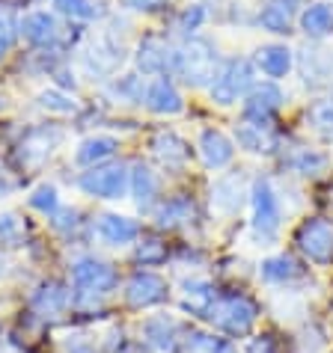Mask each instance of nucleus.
Here are the masks:
<instances>
[{
  "label": "nucleus",
  "mask_w": 333,
  "mask_h": 353,
  "mask_svg": "<svg viewBox=\"0 0 333 353\" xmlns=\"http://www.w3.org/2000/svg\"><path fill=\"white\" fill-rule=\"evenodd\" d=\"M68 288H72V315H93L122 288V276L113 261L95 252H81L68 261Z\"/></svg>",
  "instance_id": "f257e3e1"
},
{
  "label": "nucleus",
  "mask_w": 333,
  "mask_h": 353,
  "mask_svg": "<svg viewBox=\"0 0 333 353\" xmlns=\"http://www.w3.org/2000/svg\"><path fill=\"white\" fill-rule=\"evenodd\" d=\"M262 323V303L244 288H227L220 285L214 294L209 312L202 318V327H209L220 336L244 345L250 336L259 332Z\"/></svg>",
  "instance_id": "f03ea898"
},
{
  "label": "nucleus",
  "mask_w": 333,
  "mask_h": 353,
  "mask_svg": "<svg viewBox=\"0 0 333 353\" xmlns=\"http://www.w3.org/2000/svg\"><path fill=\"white\" fill-rule=\"evenodd\" d=\"M247 208H250V223H247L250 241L256 247H274V243H280L286 208H283L280 188L271 175H256L250 181Z\"/></svg>",
  "instance_id": "7ed1b4c3"
},
{
  "label": "nucleus",
  "mask_w": 333,
  "mask_h": 353,
  "mask_svg": "<svg viewBox=\"0 0 333 353\" xmlns=\"http://www.w3.org/2000/svg\"><path fill=\"white\" fill-rule=\"evenodd\" d=\"M223 63V57L218 51V45L205 36H188L175 45V65H173V77L182 81L191 90H209L214 74Z\"/></svg>",
  "instance_id": "20e7f679"
},
{
  "label": "nucleus",
  "mask_w": 333,
  "mask_h": 353,
  "mask_svg": "<svg viewBox=\"0 0 333 353\" xmlns=\"http://www.w3.org/2000/svg\"><path fill=\"white\" fill-rule=\"evenodd\" d=\"M292 247L310 268L327 270L333 268V217L325 214H310L292 232Z\"/></svg>",
  "instance_id": "39448f33"
},
{
  "label": "nucleus",
  "mask_w": 333,
  "mask_h": 353,
  "mask_svg": "<svg viewBox=\"0 0 333 353\" xmlns=\"http://www.w3.org/2000/svg\"><path fill=\"white\" fill-rule=\"evenodd\" d=\"M120 294H122V306L129 312H158L173 300V285L164 273L137 268L122 282Z\"/></svg>",
  "instance_id": "423d86ee"
},
{
  "label": "nucleus",
  "mask_w": 333,
  "mask_h": 353,
  "mask_svg": "<svg viewBox=\"0 0 333 353\" xmlns=\"http://www.w3.org/2000/svg\"><path fill=\"white\" fill-rule=\"evenodd\" d=\"M256 65L247 57H229V60H223L218 74H214V81L209 86V98L211 104L218 107H232L244 101V98L250 95V90L256 86Z\"/></svg>",
  "instance_id": "0eeeda50"
},
{
  "label": "nucleus",
  "mask_w": 333,
  "mask_h": 353,
  "mask_svg": "<svg viewBox=\"0 0 333 353\" xmlns=\"http://www.w3.org/2000/svg\"><path fill=\"white\" fill-rule=\"evenodd\" d=\"M77 190L90 199L99 202H120L129 199V184H131V163L125 161H107L93 170H84L75 179Z\"/></svg>",
  "instance_id": "6e6552de"
},
{
  "label": "nucleus",
  "mask_w": 333,
  "mask_h": 353,
  "mask_svg": "<svg viewBox=\"0 0 333 353\" xmlns=\"http://www.w3.org/2000/svg\"><path fill=\"white\" fill-rule=\"evenodd\" d=\"M256 276L271 291L295 294L310 282V264L301 256H295V252L283 250V252H271V256H265L256 264Z\"/></svg>",
  "instance_id": "1a4fd4ad"
},
{
  "label": "nucleus",
  "mask_w": 333,
  "mask_h": 353,
  "mask_svg": "<svg viewBox=\"0 0 333 353\" xmlns=\"http://www.w3.org/2000/svg\"><path fill=\"white\" fill-rule=\"evenodd\" d=\"M184 330H188V321L184 318L158 309V312H152V315L140 318L134 339L149 353H182Z\"/></svg>",
  "instance_id": "9d476101"
},
{
  "label": "nucleus",
  "mask_w": 333,
  "mask_h": 353,
  "mask_svg": "<svg viewBox=\"0 0 333 353\" xmlns=\"http://www.w3.org/2000/svg\"><path fill=\"white\" fill-rule=\"evenodd\" d=\"M27 315L42 327L66 321L72 315V288H68V282L51 276L33 285L30 297H27Z\"/></svg>",
  "instance_id": "9b49d317"
},
{
  "label": "nucleus",
  "mask_w": 333,
  "mask_h": 353,
  "mask_svg": "<svg viewBox=\"0 0 333 353\" xmlns=\"http://www.w3.org/2000/svg\"><path fill=\"white\" fill-rule=\"evenodd\" d=\"M66 140V131L60 125H33L21 134V140L15 145V161H18V170H42V166L54 158V152L63 145Z\"/></svg>",
  "instance_id": "f8f14e48"
},
{
  "label": "nucleus",
  "mask_w": 333,
  "mask_h": 353,
  "mask_svg": "<svg viewBox=\"0 0 333 353\" xmlns=\"http://www.w3.org/2000/svg\"><path fill=\"white\" fill-rule=\"evenodd\" d=\"M143 223L120 211H102L90 220V238L107 250H129L140 241Z\"/></svg>",
  "instance_id": "ddd939ff"
},
{
  "label": "nucleus",
  "mask_w": 333,
  "mask_h": 353,
  "mask_svg": "<svg viewBox=\"0 0 333 353\" xmlns=\"http://www.w3.org/2000/svg\"><path fill=\"white\" fill-rule=\"evenodd\" d=\"M125 33H120L116 27L104 30L99 36V42H93L86 51L81 54V65L90 77H99V81H111L116 74V68L125 60Z\"/></svg>",
  "instance_id": "4468645a"
},
{
  "label": "nucleus",
  "mask_w": 333,
  "mask_h": 353,
  "mask_svg": "<svg viewBox=\"0 0 333 353\" xmlns=\"http://www.w3.org/2000/svg\"><path fill=\"white\" fill-rule=\"evenodd\" d=\"M155 220V232H191L197 229L202 220V211L197 199L191 193H170L155 205V211L149 214Z\"/></svg>",
  "instance_id": "2eb2a0df"
},
{
  "label": "nucleus",
  "mask_w": 333,
  "mask_h": 353,
  "mask_svg": "<svg viewBox=\"0 0 333 353\" xmlns=\"http://www.w3.org/2000/svg\"><path fill=\"white\" fill-rule=\"evenodd\" d=\"M295 68L301 74V83L310 92L333 90V48L321 42H307L295 51Z\"/></svg>",
  "instance_id": "dca6fc26"
},
{
  "label": "nucleus",
  "mask_w": 333,
  "mask_h": 353,
  "mask_svg": "<svg viewBox=\"0 0 333 353\" xmlns=\"http://www.w3.org/2000/svg\"><path fill=\"white\" fill-rule=\"evenodd\" d=\"M250 199V179L244 172H223L209 190V205L211 214H218L220 220H232L247 208Z\"/></svg>",
  "instance_id": "f3484780"
},
{
  "label": "nucleus",
  "mask_w": 333,
  "mask_h": 353,
  "mask_svg": "<svg viewBox=\"0 0 333 353\" xmlns=\"http://www.w3.org/2000/svg\"><path fill=\"white\" fill-rule=\"evenodd\" d=\"M218 282L209 276H200V273H191V276H182L175 282V306H179L182 315H188L191 323H202L205 312H209L214 294H218Z\"/></svg>",
  "instance_id": "a211bd4d"
},
{
  "label": "nucleus",
  "mask_w": 333,
  "mask_h": 353,
  "mask_svg": "<svg viewBox=\"0 0 333 353\" xmlns=\"http://www.w3.org/2000/svg\"><path fill=\"white\" fill-rule=\"evenodd\" d=\"M286 104V92L274 81H259L250 90V95L241 101V119L253 125H274Z\"/></svg>",
  "instance_id": "6ab92c4d"
},
{
  "label": "nucleus",
  "mask_w": 333,
  "mask_h": 353,
  "mask_svg": "<svg viewBox=\"0 0 333 353\" xmlns=\"http://www.w3.org/2000/svg\"><path fill=\"white\" fill-rule=\"evenodd\" d=\"M134 65H137V74H143V77H164V74L173 77L175 45H170L158 33L143 36L134 51Z\"/></svg>",
  "instance_id": "aec40b11"
},
{
  "label": "nucleus",
  "mask_w": 333,
  "mask_h": 353,
  "mask_svg": "<svg viewBox=\"0 0 333 353\" xmlns=\"http://www.w3.org/2000/svg\"><path fill=\"white\" fill-rule=\"evenodd\" d=\"M21 39L36 51H57L63 42V24L54 9H33L21 18Z\"/></svg>",
  "instance_id": "412c9836"
},
{
  "label": "nucleus",
  "mask_w": 333,
  "mask_h": 353,
  "mask_svg": "<svg viewBox=\"0 0 333 353\" xmlns=\"http://www.w3.org/2000/svg\"><path fill=\"white\" fill-rule=\"evenodd\" d=\"M149 152H152V158L161 163V170L164 172H173V175H179L188 170V163H191V143L184 140L182 134H175L170 128H161L158 134H152V140H149Z\"/></svg>",
  "instance_id": "4be33fe9"
},
{
  "label": "nucleus",
  "mask_w": 333,
  "mask_h": 353,
  "mask_svg": "<svg viewBox=\"0 0 333 353\" xmlns=\"http://www.w3.org/2000/svg\"><path fill=\"white\" fill-rule=\"evenodd\" d=\"M129 199L137 205L140 214H152L161 196V172L146 161H131V184H129Z\"/></svg>",
  "instance_id": "5701e85b"
},
{
  "label": "nucleus",
  "mask_w": 333,
  "mask_h": 353,
  "mask_svg": "<svg viewBox=\"0 0 333 353\" xmlns=\"http://www.w3.org/2000/svg\"><path fill=\"white\" fill-rule=\"evenodd\" d=\"M143 107L155 116H179L184 110V95L175 83V77L164 74V77H152L146 83V95H143Z\"/></svg>",
  "instance_id": "b1692460"
},
{
  "label": "nucleus",
  "mask_w": 333,
  "mask_h": 353,
  "mask_svg": "<svg viewBox=\"0 0 333 353\" xmlns=\"http://www.w3.org/2000/svg\"><path fill=\"white\" fill-rule=\"evenodd\" d=\"M197 154L205 170H227V166L235 161V140L227 137L220 128H202L197 137Z\"/></svg>",
  "instance_id": "393cba45"
},
{
  "label": "nucleus",
  "mask_w": 333,
  "mask_h": 353,
  "mask_svg": "<svg viewBox=\"0 0 333 353\" xmlns=\"http://www.w3.org/2000/svg\"><path fill=\"white\" fill-rule=\"evenodd\" d=\"M301 9H303V0H265L256 21L271 36H289L292 27L301 18Z\"/></svg>",
  "instance_id": "a878e982"
},
{
  "label": "nucleus",
  "mask_w": 333,
  "mask_h": 353,
  "mask_svg": "<svg viewBox=\"0 0 333 353\" xmlns=\"http://www.w3.org/2000/svg\"><path fill=\"white\" fill-rule=\"evenodd\" d=\"M253 65L256 72L265 74V81L280 83L292 68H295V51L283 42H268V45H259L256 54H253Z\"/></svg>",
  "instance_id": "bb28decb"
},
{
  "label": "nucleus",
  "mask_w": 333,
  "mask_h": 353,
  "mask_svg": "<svg viewBox=\"0 0 333 353\" xmlns=\"http://www.w3.org/2000/svg\"><path fill=\"white\" fill-rule=\"evenodd\" d=\"M182 353H241V345L202 323H188L182 339Z\"/></svg>",
  "instance_id": "cd10ccee"
},
{
  "label": "nucleus",
  "mask_w": 333,
  "mask_h": 353,
  "mask_svg": "<svg viewBox=\"0 0 333 353\" xmlns=\"http://www.w3.org/2000/svg\"><path fill=\"white\" fill-rule=\"evenodd\" d=\"M235 145L247 154H277L280 134L274 131V125H253L241 119L235 125Z\"/></svg>",
  "instance_id": "c85d7f7f"
},
{
  "label": "nucleus",
  "mask_w": 333,
  "mask_h": 353,
  "mask_svg": "<svg viewBox=\"0 0 333 353\" xmlns=\"http://www.w3.org/2000/svg\"><path fill=\"white\" fill-rule=\"evenodd\" d=\"M298 27L310 42L330 39L333 36V0H312V3H307L301 9Z\"/></svg>",
  "instance_id": "c756f323"
},
{
  "label": "nucleus",
  "mask_w": 333,
  "mask_h": 353,
  "mask_svg": "<svg viewBox=\"0 0 333 353\" xmlns=\"http://www.w3.org/2000/svg\"><path fill=\"white\" fill-rule=\"evenodd\" d=\"M116 152H120V140L111 134H90L77 143L75 149V163L81 170H93V166H102L107 161H116Z\"/></svg>",
  "instance_id": "7c9ffc66"
},
{
  "label": "nucleus",
  "mask_w": 333,
  "mask_h": 353,
  "mask_svg": "<svg viewBox=\"0 0 333 353\" xmlns=\"http://www.w3.org/2000/svg\"><path fill=\"white\" fill-rule=\"evenodd\" d=\"M131 259L137 268H146V270L164 268L166 261H173V243L161 232H143L140 241L131 247Z\"/></svg>",
  "instance_id": "2f4dec72"
},
{
  "label": "nucleus",
  "mask_w": 333,
  "mask_h": 353,
  "mask_svg": "<svg viewBox=\"0 0 333 353\" xmlns=\"http://www.w3.org/2000/svg\"><path fill=\"white\" fill-rule=\"evenodd\" d=\"M283 166L301 179H321L330 170V154L325 149H312V145H295L283 158Z\"/></svg>",
  "instance_id": "473e14b6"
},
{
  "label": "nucleus",
  "mask_w": 333,
  "mask_h": 353,
  "mask_svg": "<svg viewBox=\"0 0 333 353\" xmlns=\"http://www.w3.org/2000/svg\"><path fill=\"white\" fill-rule=\"evenodd\" d=\"M54 12L68 18V21H84V24H95L104 21L111 15L104 0H51Z\"/></svg>",
  "instance_id": "72a5a7b5"
},
{
  "label": "nucleus",
  "mask_w": 333,
  "mask_h": 353,
  "mask_svg": "<svg viewBox=\"0 0 333 353\" xmlns=\"http://www.w3.org/2000/svg\"><path fill=\"white\" fill-rule=\"evenodd\" d=\"M146 83L140 74H122V77H111L104 86V95L113 98L116 104H143L146 95Z\"/></svg>",
  "instance_id": "f704fd0d"
},
{
  "label": "nucleus",
  "mask_w": 333,
  "mask_h": 353,
  "mask_svg": "<svg viewBox=\"0 0 333 353\" xmlns=\"http://www.w3.org/2000/svg\"><path fill=\"white\" fill-rule=\"evenodd\" d=\"M48 225H51V232L57 238H63L68 243L81 238V232H90V220H84L81 208H72V205H63V208L48 220Z\"/></svg>",
  "instance_id": "c9c22d12"
},
{
  "label": "nucleus",
  "mask_w": 333,
  "mask_h": 353,
  "mask_svg": "<svg viewBox=\"0 0 333 353\" xmlns=\"http://www.w3.org/2000/svg\"><path fill=\"white\" fill-rule=\"evenodd\" d=\"M307 128L325 143H333V98H316L307 107Z\"/></svg>",
  "instance_id": "e433bc0d"
},
{
  "label": "nucleus",
  "mask_w": 333,
  "mask_h": 353,
  "mask_svg": "<svg viewBox=\"0 0 333 353\" xmlns=\"http://www.w3.org/2000/svg\"><path fill=\"white\" fill-rule=\"evenodd\" d=\"M27 220L15 211H0V250H18L27 247Z\"/></svg>",
  "instance_id": "4c0bfd02"
},
{
  "label": "nucleus",
  "mask_w": 333,
  "mask_h": 353,
  "mask_svg": "<svg viewBox=\"0 0 333 353\" xmlns=\"http://www.w3.org/2000/svg\"><path fill=\"white\" fill-rule=\"evenodd\" d=\"M27 205L36 211V214H42L45 220H51L57 211L63 208V199H60V190L54 188V184H39V188L30 190V196H27Z\"/></svg>",
  "instance_id": "58836bf2"
},
{
  "label": "nucleus",
  "mask_w": 333,
  "mask_h": 353,
  "mask_svg": "<svg viewBox=\"0 0 333 353\" xmlns=\"http://www.w3.org/2000/svg\"><path fill=\"white\" fill-rule=\"evenodd\" d=\"M36 104L42 107L45 113H54V116H75V113H77V101L72 98V92L57 90V86L39 92V95H36Z\"/></svg>",
  "instance_id": "ea45409f"
},
{
  "label": "nucleus",
  "mask_w": 333,
  "mask_h": 353,
  "mask_svg": "<svg viewBox=\"0 0 333 353\" xmlns=\"http://www.w3.org/2000/svg\"><path fill=\"white\" fill-rule=\"evenodd\" d=\"M241 353H295V347H292V341L280 339L277 332L259 330L256 336H250L241 345Z\"/></svg>",
  "instance_id": "a19ab883"
},
{
  "label": "nucleus",
  "mask_w": 333,
  "mask_h": 353,
  "mask_svg": "<svg viewBox=\"0 0 333 353\" xmlns=\"http://www.w3.org/2000/svg\"><path fill=\"white\" fill-rule=\"evenodd\" d=\"M18 36H21V18L15 15L12 6L0 3V63H3L6 54L12 51V45H15Z\"/></svg>",
  "instance_id": "79ce46f5"
},
{
  "label": "nucleus",
  "mask_w": 333,
  "mask_h": 353,
  "mask_svg": "<svg viewBox=\"0 0 333 353\" xmlns=\"http://www.w3.org/2000/svg\"><path fill=\"white\" fill-rule=\"evenodd\" d=\"M205 21H209V9H205V3H191L175 15V30L188 39V36H197Z\"/></svg>",
  "instance_id": "37998d69"
},
{
  "label": "nucleus",
  "mask_w": 333,
  "mask_h": 353,
  "mask_svg": "<svg viewBox=\"0 0 333 353\" xmlns=\"http://www.w3.org/2000/svg\"><path fill=\"white\" fill-rule=\"evenodd\" d=\"M63 353H104V350H102V345H95L93 339L75 336V339H66L63 341Z\"/></svg>",
  "instance_id": "c03bdc74"
},
{
  "label": "nucleus",
  "mask_w": 333,
  "mask_h": 353,
  "mask_svg": "<svg viewBox=\"0 0 333 353\" xmlns=\"http://www.w3.org/2000/svg\"><path fill=\"white\" fill-rule=\"evenodd\" d=\"M164 0H125L129 9H137V12H149V9H158Z\"/></svg>",
  "instance_id": "a18cd8bd"
},
{
  "label": "nucleus",
  "mask_w": 333,
  "mask_h": 353,
  "mask_svg": "<svg viewBox=\"0 0 333 353\" xmlns=\"http://www.w3.org/2000/svg\"><path fill=\"white\" fill-rule=\"evenodd\" d=\"M111 353H149V350H146V347H143L137 339H125L122 345L116 347V350H111Z\"/></svg>",
  "instance_id": "49530a36"
},
{
  "label": "nucleus",
  "mask_w": 333,
  "mask_h": 353,
  "mask_svg": "<svg viewBox=\"0 0 333 353\" xmlns=\"http://www.w3.org/2000/svg\"><path fill=\"white\" fill-rule=\"evenodd\" d=\"M12 190H15V181L9 179L6 170H0V199H6V196L12 193Z\"/></svg>",
  "instance_id": "de8ad7c7"
},
{
  "label": "nucleus",
  "mask_w": 333,
  "mask_h": 353,
  "mask_svg": "<svg viewBox=\"0 0 333 353\" xmlns=\"http://www.w3.org/2000/svg\"><path fill=\"white\" fill-rule=\"evenodd\" d=\"M21 353H24V350H21Z\"/></svg>",
  "instance_id": "09e8293b"
}]
</instances>
